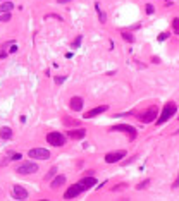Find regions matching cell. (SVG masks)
<instances>
[{"label":"cell","mask_w":179,"mask_h":201,"mask_svg":"<svg viewBox=\"0 0 179 201\" xmlns=\"http://www.w3.org/2000/svg\"><path fill=\"white\" fill-rule=\"evenodd\" d=\"M126 188H128L126 182H119V184H116L114 188H110V191H112V193H117V191H124Z\"/></svg>","instance_id":"ffe728a7"},{"label":"cell","mask_w":179,"mask_h":201,"mask_svg":"<svg viewBox=\"0 0 179 201\" xmlns=\"http://www.w3.org/2000/svg\"><path fill=\"white\" fill-rule=\"evenodd\" d=\"M7 21H10V14L9 12H2L0 14V22H7Z\"/></svg>","instance_id":"cb8c5ba5"},{"label":"cell","mask_w":179,"mask_h":201,"mask_svg":"<svg viewBox=\"0 0 179 201\" xmlns=\"http://www.w3.org/2000/svg\"><path fill=\"white\" fill-rule=\"evenodd\" d=\"M110 131H117V132H126L129 136V141H134L136 139V134L138 131L133 127V126H128V124H117V126H112Z\"/></svg>","instance_id":"3957f363"},{"label":"cell","mask_w":179,"mask_h":201,"mask_svg":"<svg viewBox=\"0 0 179 201\" xmlns=\"http://www.w3.org/2000/svg\"><path fill=\"white\" fill-rule=\"evenodd\" d=\"M45 19H55V21H62V17H60L59 14H47V15H45Z\"/></svg>","instance_id":"4316f807"},{"label":"cell","mask_w":179,"mask_h":201,"mask_svg":"<svg viewBox=\"0 0 179 201\" xmlns=\"http://www.w3.org/2000/svg\"><path fill=\"white\" fill-rule=\"evenodd\" d=\"M14 9V3L10 0H5V2H0V14L2 12H10Z\"/></svg>","instance_id":"2e32d148"},{"label":"cell","mask_w":179,"mask_h":201,"mask_svg":"<svg viewBox=\"0 0 179 201\" xmlns=\"http://www.w3.org/2000/svg\"><path fill=\"white\" fill-rule=\"evenodd\" d=\"M107 110H109V107H107V105L95 107V108H91L90 112H86V114H84V119H93V117H97V115H100V114H103V112H107Z\"/></svg>","instance_id":"8fae6325"},{"label":"cell","mask_w":179,"mask_h":201,"mask_svg":"<svg viewBox=\"0 0 179 201\" xmlns=\"http://www.w3.org/2000/svg\"><path fill=\"white\" fill-rule=\"evenodd\" d=\"M16 52H17V46H16V45H12V48L9 50V53H16Z\"/></svg>","instance_id":"4dcf8cb0"},{"label":"cell","mask_w":179,"mask_h":201,"mask_svg":"<svg viewBox=\"0 0 179 201\" xmlns=\"http://www.w3.org/2000/svg\"><path fill=\"white\" fill-rule=\"evenodd\" d=\"M71 0H59V3H69Z\"/></svg>","instance_id":"836d02e7"},{"label":"cell","mask_w":179,"mask_h":201,"mask_svg":"<svg viewBox=\"0 0 179 201\" xmlns=\"http://www.w3.org/2000/svg\"><path fill=\"white\" fill-rule=\"evenodd\" d=\"M150 182H152V181H150V179H145V181H143V182H140V184H138V186H136V191H143V189H145V188H147V186H148V184H150Z\"/></svg>","instance_id":"44dd1931"},{"label":"cell","mask_w":179,"mask_h":201,"mask_svg":"<svg viewBox=\"0 0 179 201\" xmlns=\"http://www.w3.org/2000/svg\"><path fill=\"white\" fill-rule=\"evenodd\" d=\"M172 188H179V177H178V179H176V182L172 184Z\"/></svg>","instance_id":"d6a6232c"},{"label":"cell","mask_w":179,"mask_h":201,"mask_svg":"<svg viewBox=\"0 0 179 201\" xmlns=\"http://www.w3.org/2000/svg\"><path fill=\"white\" fill-rule=\"evenodd\" d=\"M145 10H147V14H153V12H155V7H153L152 3H147V5H145Z\"/></svg>","instance_id":"83f0119b"},{"label":"cell","mask_w":179,"mask_h":201,"mask_svg":"<svg viewBox=\"0 0 179 201\" xmlns=\"http://www.w3.org/2000/svg\"><path fill=\"white\" fill-rule=\"evenodd\" d=\"M83 191H86V189L83 188V184H81V182H78V184H72V186H69V189L64 193V198H66V200H72V198L79 196Z\"/></svg>","instance_id":"52a82bcc"},{"label":"cell","mask_w":179,"mask_h":201,"mask_svg":"<svg viewBox=\"0 0 179 201\" xmlns=\"http://www.w3.org/2000/svg\"><path fill=\"white\" fill-rule=\"evenodd\" d=\"M79 182L83 184V188H84V189H90L91 186H97V179H95L93 175H90V177H84V179H81Z\"/></svg>","instance_id":"4fadbf2b"},{"label":"cell","mask_w":179,"mask_h":201,"mask_svg":"<svg viewBox=\"0 0 179 201\" xmlns=\"http://www.w3.org/2000/svg\"><path fill=\"white\" fill-rule=\"evenodd\" d=\"M155 117H159V110H157L155 105H153V107H148L145 112H141V114L136 115V119H138L140 122H143V124H148V122H152V120H157Z\"/></svg>","instance_id":"7a4b0ae2"},{"label":"cell","mask_w":179,"mask_h":201,"mask_svg":"<svg viewBox=\"0 0 179 201\" xmlns=\"http://www.w3.org/2000/svg\"><path fill=\"white\" fill-rule=\"evenodd\" d=\"M16 172H17V174H21V175L34 174V172H38V165H36L34 162H24V163H21V165L16 169Z\"/></svg>","instance_id":"5b68a950"},{"label":"cell","mask_w":179,"mask_h":201,"mask_svg":"<svg viewBox=\"0 0 179 201\" xmlns=\"http://www.w3.org/2000/svg\"><path fill=\"white\" fill-rule=\"evenodd\" d=\"M64 184H66V175H57V177L52 181L50 188H52V189H57V188H60V186H64Z\"/></svg>","instance_id":"9a60e30c"},{"label":"cell","mask_w":179,"mask_h":201,"mask_svg":"<svg viewBox=\"0 0 179 201\" xmlns=\"http://www.w3.org/2000/svg\"><path fill=\"white\" fill-rule=\"evenodd\" d=\"M176 110H178V105L174 103V102H169V103H165V107H164V110H162V114H160V117L155 120V124L157 126H162V124H165L174 114H176Z\"/></svg>","instance_id":"6da1fadb"},{"label":"cell","mask_w":179,"mask_h":201,"mask_svg":"<svg viewBox=\"0 0 179 201\" xmlns=\"http://www.w3.org/2000/svg\"><path fill=\"white\" fill-rule=\"evenodd\" d=\"M0 2H5V0H0Z\"/></svg>","instance_id":"e575fe53"},{"label":"cell","mask_w":179,"mask_h":201,"mask_svg":"<svg viewBox=\"0 0 179 201\" xmlns=\"http://www.w3.org/2000/svg\"><path fill=\"white\" fill-rule=\"evenodd\" d=\"M81 40H83V34H78V36H76V40L72 41V48H78V46H79V43H81Z\"/></svg>","instance_id":"484cf974"},{"label":"cell","mask_w":179,"mask_h":201,"mask_svg":"<svg viewBox=\"0 0 179 201\" xmlns=\"http://www.w3.org/2000/svg\"><path fill=\"white\" fill-rule=\"evenodd\" d=\"M152 62H153V64H160V60H159V57H153V58H152Z\"/></svg>","instance_id":"1f68e13d"},{"label":"cell","mask_w":179,"mask_h":201,"mask_svg":"<svg viewBox=\"0 0 179 201\" xmlns=\"http://www.w3.org/2000/svg\"><path fill=\"white\" fill-rule=\"evenodd\" d=\"M172 28H174V33L179 34V17H174L172 19Z\"/></svg>","instance_id":"603a6c76"},{"label":"cell","mask_w":179,"mask_h":201,"mask_svg":"<svg viewBox=\"0 0 179 201\" xmlns=\"http://www.w3.org/2000/svg\"><path fill=\"white\" fill-rule=\"evenodd\" d=\"M121 38L124 40V41H128V43H134V36H133V33H129V31H121Z\"/></svg>","instance_id":"d6986e66"},{"label":"cell","mask_w":179,"mask_h":201,"mask_svg":"<svg viewBox=\"0 0 179 201\" xmlns=\"http://www.w3.org/2000/svg\"><path fill=\"white\" fill-rule=\"evenodd\" d=\"M10 160H14V162H16V160H21V153H14V155L10 157Z\"/></svg>","instance_id":"f546056e"},{"label":"cell","mask_w":179,"mask_h":201,"mask_svg":"<svg viewBox=\"0 0 179 201\" xmlns=\"http://www.w3.org/2000/svg\"><path fill=\"white\" fill-rule=\"evenodd\" d=\"M95 10H97V14H98L100 22H102V24H103V22H107V15H105V12L102 10V7H100V3H98V2L95 3Z\"/></svg>","instance_id":"e0dca14e"},{"label":"cell","mask_w":179,"mask_h":201,"mask_svg":"<svg viewBox=\"0 0 179 201\" xmlns=\"http://www.w3.org/2000/svg\"><path fill=\"white\" fill-rule=\"evenodd\" d=\"M126 157V150H119V151H110L105 155V162L107 163H117Z\"/></svg>","instance_id":"ba28073f"},{"label":"cell","mask_w":179,"mask_h":201,"mask_svg":"<svg viewBox=\"0 0 179 201\" xmlns=\"http://www.w3.org/2000/svg\"><path fill=\"white\" fill-rule=\"evenodd\" d=\"M10 194H12L14 200H26V198H28V189H24V188L19 186V184H14Z\"/></svg>","instance_id":"9c48e42d"},{"label":"cell","mask_w":179,"mask_h":201,"mask_svg":"<svg viewBox=\"0 0 179 201\" xmlns=\"http://www.w3.org/2000/svg\"><path fill=\"white\" fill-rule=\"evenodd\" d=\"M28 157L34 158V160H48L50 158V151L45 150V148H33V150H29Z\"/></svg>","instance_id":"8992f818"},{"label":"cell","mask_w":179,"mask_h":201,"mask_svg":"<svg viewBox=\"0 0 179 201\" xmlns=\"http://www.w3.org/2000/svg\"><path fill=\"white\" fill-rule=\"evenodd\" d=\"M55 174H57V167H52V169H50V170L47 172V175H45V179L48 181V179H52V177H53Z\"/></svg>","instance_id":"7402d4cb"},{"label":"cell","mask_w":179,"mask_h":201,"mask_svg":"<svg viewBox=\"0 0 179 201\" xmlns=\"http://www.w3.org/2000/svg\"><path fill=\"white\" fill-rule=\"evenodd\" d=\"M62 122H64V126H67V127H72V126H79V124H81L78 119H71V117H62Z\"/></svg>","instance_id":"ac0fdd59"},{"label":"cell","mask_w":179,"mask_h":201,"mask_svg":"<svg viewBox=\"0 0 179 201\" xmlns=\"http://www.w3.org/2000/svg\"><path fill=\"white\" fill-rule=\"evenodd\" d=\"M67 136H69V139H83L86 136V129H83V127H78V129H72V131L69 129Z\"/></svg>","instance_id":"7c38bea8"},{"label":"cell","mask_w":179,"mask_h":201,"mask_svg":"<svg viewBox=\"0 0 179 201\" xmlns=\"http://www.w3.org/2000/svg\"><path fill=\"white\" fill-rule=\"evenodd\" d=\"M169 36H171V33H169V31H164V33H160V34H159V38H157V40H159V41H164V40H167Z\"/></svg>","instance_id":"d4e9b609"},{"label":"cell","mask_w":179,"mask_h":201,"mask_svg":"<svg viewBox=\"0 0 179 201\" xmlns=\"http://www.w3.org/2000/svg\"><path fill=\"white\" fill-rule=\"evenodd\" d=\"M67 79V76H55V84H62Z\"/></svg>","instance_id":"f1b7e54d"},{"label":"cell","mask_w":179,"mask_h":201,"mask_svg":"<svg viewBox=\"0 0 179 201\" xmlns=\"http://www.w3.org/2000/svg\"><path fill=\"white\" fill-rule=\"evenodd\" d=\"M47 143H48V145H52V146L60 148V146H64V145H66V136H64V134H60V132H57V131L48 132V134H47Z\"/></svg>","instance_id":"277c9868"},{"label":"cell","mask_w":179,"mask_h":201,"mask_svg":"<svg viewBox=\"0 0 179 201\" xmlns=\"http://www.w3.org/2000/svg\"><path fill=\"white\" fill-rule=\"evenodd\" d=\"M69 107H71V110H74V112H81L83 107H84V100H83L81 96H72V98L69 100Z\"/></svg>","instance_id":"30bf717a"},{"label":"cell","mask_w":179,"mask_h":201,"mask_svg":"<svg viewBox=\"0 0 179 201\" xmlns=\"http://www.w3.org/2000/svg\"><path fill=\"white\" fill-rule=\"evenodd\" d=\"M12 136H14V131H12L10 127H7V126L0 127V138H2V139H10Z\"/></svg>","instance_id":"5bb4252c"},{"label":"cell","mask_w":179,"mask_h":201,"mask_svg":"<svg viewBox=\"0 0 179 201\" xmlns=\"http://www.w3.org/2000/svg\"><path fill=\"white\" fill-rule=\"evenodd\" d=\"M178 119H179V117H178Z\"/></svg>","instance_id":"d590c367"}]
</instances>
